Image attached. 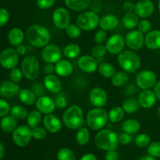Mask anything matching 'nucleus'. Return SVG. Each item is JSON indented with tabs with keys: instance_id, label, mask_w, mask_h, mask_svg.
I'll list each match as a JSON object with an SVG mask.
<instances>
[{
	"instance_id": "f257e3e1",
	"label": "nucleus",
	"mask_w": 160,
	"mask_h": 160,
	"mask_svg": "<svg viewBox=\"0 0 160 160\" xmlns=\"http://www.w3.org/2000/svg\"><path fill=\"white\" fill-rule=\"evenodd\" d=\"M27 39L31 45L37 48H44L48 45L51 34L45 27L40 24L31 25L27 30Z\"/></svg>"
},
{
	"instance_id": "f03ea898",
	"label": "nucleus",
	"mask_w": 160,
	"mask_h": 160,
	"mask_svg": "<svg viewBox=\"0 0 160 160\" xmlns=\"http://www.w3.org/2000/svg\"><path fill=\"white\" fill-rule=\"evenodd\" d=\"M95 144L98 148L104 151L116 150L118 146V135L112 129H102L95 137Z\"/></svg>"
},
{
	"instance_id": "7ed1b4c3",
	"label": "nucleus",
	"mask_w": 160,
	"mask_h": 160,
	"mask_svg": "<svg viewBox=\"0 0 160 160\" xmlns=\"http://www.w3.org/2000/svg\"><path fill=\"white\" fill-rule=\"evenodd\" d=\"M62 123L70 130H78L84 124V112L81 106L73 105L65 110L62 115Z\"/></svg>"
},
{
	"instance_id": "20e7f679",
	"label": "nucleus",
	"mask_w": 160,
	"mask_h": 160,
	"mask_svg": "<svg viewBox=\"0 0 160 160\" xmlns=\"http://www.w3.org/2000/svg\"><path fill=\"white\" fill-rule=\"evenodd\" d=\"M117 61L123 71L132 73L141 67V59L137 53L132 50H123L118 55Z\"/></svg>"
},
{
	"instance_id": "39448f33",
	"label": "nucleus",
	"mask_w": 160,
	"mask_h": 160,
	"mask_svg": "<svg viewBox=\"0 0 160 160\" xmlns=\"http://www.w3.org/2000/svg\"><path fill=\"white\" fill-rule=\"evenodd\" d=\"M86 121L90 129L100 131L103 129L108 123V121H109V115L106 110L102 108L95 107L88 112Z\"/></svg>"
},
{
	"instance_id": "423d86ee",
	"label": "nucleus",
	"mask_w": 160,
	"mask_h": 160,
	"mask_svg": "<svg viewBox=\"0 0 160 160\" xmlns=\"http://www.w3.org/2000/svg\"><path fill=\"white\" fill-rule=\"evenodd\" d=\"M24 78L28 80H35L40 74V64L34 56H26L21 62V69Z\"/></svg>"
},
{
	"instance_id": "0eeeda50",
	"label": "nucleus",
	"mask_w": 160,
	"mask_h": 160,
	"mask_svg": "<svg viewBox=\"0 0 160 160\" xmlns=\"http://www.w3.org/2000/svg\"><path fill=\"white\" fill-rule=\"evenodd\" d=\"M99 17L93 11L83 12L77 17L76 23L82 31H91L99 24Z\"/></svg>"
},
{
	"instance_id": "6e6552de",
	"label": "nucleus",
	"mask_w": 160,
	"mask_h": 160,
	"mask_svg": "<svg viewBox=\"0 0 160 160\" xmlns=\"http://www.w3.org/2000/svg\"><path fill=\"white\" fill-rule=\"evenodd\" d=\"M32 138V129L27 125L19 126L12 131V139L18 147H25Z\"/></svg>"
},
{
	"instance_id": "1a4fd4ad",
	"label": "nucleus",
	"mask_w": 160,
	"mask_h": 160,
	"mask_svg": "<svg viewBox=\"0 0 160 160\" xmlns=\"http://www.w3.org/2000/svg\"><path fill=\"white\" fill-rule=\"evenodd\" d=\"M157 81V76L156 73L152 70H148L139 72L135 78L136 84L142 90L152 88Z\"/></svg>"
},
{
	"instance_id": "9d476101",
	"label": "nucleus",
	"mask_w": 160,
	"mask_h": 160,
	"mask_svg": "<svg viewBox=\"0 0 160 160\" xmlns=\"http://www.w3.org/2000/svg\"><path fill=\"white\" fill-rule=\"evenodd\" d=\"M19 62V55L16 49L7 48L0 54V65L6 70H12L17 67Z\"/></svg>"
},
{
	"instance_id": "9b49d317",
	"label": "nucleus",
	"mask_w": 160,
	"mask_h": 160,
	"mask_svg": "<svg viewBox=\"0 0 160 160\" xmlns=\"http://www.w3.org/2000/svg\"><path fill=\"white\" fill-rule=\"evenodd\" d=\"M62 52L59 46L54 44H48L45 46L42 52V57L46 63L56 64L62 59Z\"/></svg>"
},
{
	"instance_id": "f8f14e48",
	"label": "nucleus",
	"mask_w": 160,
	"mask_h": 160,
	"mask_svg": "<svg viewBox=\"0 0 160 160\" xmlns=\"http://www.w3.org/2000/svg\"><path fill=\"white\" fill-rule=\"evenodd\" d=\"M124 39L127 46L132 51H138L145 45V36L138 30L128 32Z\"/></svg>"
},
{
	"instance_id": "ddd939ff",
	"label": "nucleus",
	"mask_w": 160,
	"mask_h": 160,
	"mask_svg": "<svg viewBox=\"0 0 160 160\" xmlns=\"http://www.w3.org/2000/svg\"><path fill=\"white\" fill-rule=\"evenodd\" d=\"M52 21L56 28L59 30H65L70 24V12L66 8H56L52 13Z\"/></svg>"
},
{
	"instance_id": "4468645a",
	"label": "nucleus",
	"mask_w": 160,
	"mask_h": 160,
	"mask_svg": "<svg viewBox=\"0 0 160 160\" xmlns=\"http://www.w3.org/2000/svg\"><path fill=\"white\" fill-rule=\"evenodd\" d=\"M125 39L121 34H115L107 39L106 48L107 52L112 55H119L123 51L125 46Z\"/></svg>"
},
{
	"instance_id": "2eb2a0df",
	"label": "nucleus",
	"mask_w": 160,
	"mask_h": 160,
	"mask_svg": "<svg viewBox=\"0 0 160 160\" xmlns=\"http://www.w3.org/2000/svg\"><path fill=\"white\" fill-rule=\"evenodd\" d=\"M89 99L92 106L96 108H102L108 102V95L106 91L99 87H95L89 92Z\"/></svg>"
},
{
	"instance_id": "dca6fc26",
	"label": "nucleus",
	"mask_w": 160,
	"mask_h": 160,
	"mask_svg": "<svg viewBox=\"0 0 160 160\" xmlns=\"http://www.w3.org/2000/svg\"><path fill=\"white\" fill-rule=\"evenodd\" d=\"M36 109L42 112V114H49L52 113L56 109V102L53 98L47 95H42L37 98L35 102Z\"/></svg>"
},
{
	"instance_id": "f3484780",
	"label": "nucleus",
	"mask_w": 160,
	"mask_h": 160,
	"mask_svg": "<svg viewBox=\"0 0 160 160\" xmlns=\"http://www.w3.org/2000/svg\"><path fill=\"white\" fill-rule=\"evenodd\" d=\"M155 11V5L151 0H140L135 4L134 12L143 19L151 17Z\"/></svg>"
},
{
	"instance_id": "a211bd4d",
	"label": "nucleus",
	"mask_w": 160,
	"mask_h": 160,
	"mask_svg": "<svg viewBox=\"0 0 160 160\" xmlns=\"http://www.w3.org/2000/svg\"><path fill=\"white\" fill-rule=\"evenodd\" d=\"M78 67L84 73H92L98 70V60L92 56H82L78 59Z\"/></svg>"
},
{
	"instance_id": "6ab92c4d",
	"label": "nucleus",
	"mask_w": 160,
	"mask_h": 160,
	"mask_svg": "<svg viewBox=\"0 0 160 160\" xmlns=\"http://www.w3.org/2000/svg\"><path fill=\"white\" fill-rule=\"evenodd\" d=\"M44 128L50 133H57L62 128V123L60 119L52 113L46 114L43 117Z\"/></svg>"
},
{
	"instance_id": "aec40b11",
	"label": "nucleus",
	"mask_w": 160,
	"mask_h": 160,
	"mask_svg": "<svg viewBox=\"0 0 160 160\" xmlns=\"http://www.w3.org/2000/svg\"><path fill=\"white\" fill-rule=\"evenodd\" d=\"M138 101L141 107L144 109H151L156 105L157 98L154 91L148 89V90H142V92L139 94Z\"/></svg>"
},
{
	"instance_id": "412c9836",
	"label": "nucleus",
	"mask_w": 160,
	"mask_h": 160,
	"mask_svg": "<svg viewBox=\"0 0 160 160\" xmlns=\"http://www.w3.org/2000/svg\"><path fill=\"white\" fill-rule=\"evenodd\" d=\"M20 90L17 83L12 81H3L0 84V96L3 98H11L18 95Z\"/></svg>"
},
{
	"instance_id": "4be33fe9",
	"label": "nucleus",
	"mask_w": 160,
	"mask_h": 160,
	"mask_svg": "<svg viewBox=\"0 0 160 160\" xmlns=\"http://www.w3.org/2000/svg\"><path fill=\"white\" fill-rule=\"evenodd\" d=\"M145 45L150 50L160 49V31L151 30L145 36Z\"/></svg>"
},
{
	"instance_id": "5701e85b",
	"label": "nucleus",
	"mask_w": 160,
	"mask_h": 160,
	"mask_svg": "<svg viewBox=\"0 0 160 160\" xmlns=\"http://www.w3.org/2000/svg\"><path fill=\"white\" fill-rule=\"evenodd\" d=\"M44 86L52 93H59L62 90V82L57 76L54 74L46 75L44 78Z\"/></svg>"
},
{
	"instance_id": "b1692460",
	"label": "nucleus",
	"mask_w": 160,
	"mask_h": 160,
	"mask_svg": "<svg viewBox=\"0 0 160 160\" xmlns=\"http://www.w3.org/2000/svg\"><path fill=\"white\" fill-rule=\"evenodd\" d=\"M73 71V64L67 59H60L55 65V72L59 77L67 78V77L71 75Z\"/></svg>"
},
{
	"instance_id": "393cba45",
	"label": "nucleus",
	"mask_w": 160,
	"mask_h": 160,
	"mask_svg": "<svg viewBox=\"0 0 160 160\" xmlns=\"http://www.w3.org/2000/svg\"><path fill=\"white\" fill-rule=\"evenodd\" d=\"M119 23L118 17L113 14H107L100 19L99 27L102 30L106 31H112L115 29Z\"/></svg>"
},
{
	"instance_id": "a878e982",
	"label": "nucleus",
	"mask_w": 160,
	"mask_h": 160,
	"mask_svg": "<svg viewBox=\"0 0 160 160\" xmlns=\"http://www.w3.org/2000/svg\"><path fill=\"white\" fill-rule=\"evenodd\" d=\"M24 40V33L20 28H13L8 33V41L13 46L23 44Z\"/></svg>"
},
{
	"instance_id": "bb28decb",
	"label": "nucleus",
	"mask_w": 160,
	"mask_h": 160,
	"mask_svg": "<svg viewBox=\"0 0 160 160\" xmlns=\"http://www.w3.org/2000/svg\"><path fill=\"white\" fill-rule=\"evenodd\" d=\"M18 97L20 101L26 106L35 105L36 101H37L36 94L33 91L28 88H23L20 90L18 93Z\"/></svg>"
},
{
	"instance_id": "cd10ccee",
	"label": "nucleus",
	"mask_w": 160,
	"mask_h": 160,
	"mask_svg": "<svg viewBox=\"0 0 160 160\" xmlns=\"http://www.w3.org/2000/svg\"><path fill=\"white\" fill-rule=\"evenodd\" d=\"M0 128L6 133L12 132L17 128V120L11 115L5 116L0 120Z\"/></svg>"
},
{
	"instance_id": "c85d7f7f",
	"label": "nucleus",
	"mask_w": 160,
	"mask_h": 160,
	"mask_svg": "<svg viewBox=\"0 0 160 160\" xmlns=\"http://www.w3.org/2000/svg\"><path fill=\"white\" fill-rule=\"evenodd\" d=\"M139 23V17L134 12H126L122 18V23L125 28L133 30L137 28Z\"/></svg>"
},
{
	"instance_id": "c756f323",
	"label": "nucleus",
	"mask_w": 160,
	"mask_h": 160,
	"mask_svg": "<svg viewBox=\"0 0 160 160\" xmlns=\"http://www.w3.org/2000/svg\"><path fill=\"white\" fill-rule=\"evenodd\" d=\"M92 0H64L66 6L70 9L76 12L84 11L90 5Z\"/></svg>"
},
{
	"instance_id": "7c9ffc66",
	"label": "nucleus",
	"mask_w": 160,
	"mask_h": 160,
	"mask_svg": "<svg viewBox=\"0 0 160 160\" xmlns=\"http://www.w3.org/2000/svg\"><path fill=\"white\" fill-rule=\"evenodd\" d=\"M141 123L134 119H128L124 120L122 123V130L123 132H126L130 134H135L140 131Z\"/></svg>"
},
{
	"instance_id": "2f4dec72",
	"label": "nucleus",
	"mask_w": 160,
	"mask_h": 160,
	"mask_svg": "<svg viewBox=\"0 0 160 160\" xmlns=\"http://www.w3.org/2000/svg\"><path fill=\"white\" fill-rule=\"evenodd\" d=\"M42 114V112H39L38 109L31 111L28 113V117H27V122H28V125L31 129H34V128L38 127L42 123V121L43 120Z\"/></svg>"
},
{
	"instance_id": "473e14b6",
	"label": "nucleus",
	"mask_w": 160,
	"mask_h": 160,
	"mask_svg": "<svg viewBox=\"0 0 160 160\" xmlns=\"http://www.w3.org/2000/svg\"><path fill=\"white\" fill-rule=\"evenodd\" d=\"M81 47L74 43L69 44L66 45L62 49V54L68 59H75L81 55Z\"/></svg>"
},
{
	"instance_id": "72a5a7b5",
	"label": "nucleus",
	"mask_w": 160,
	"mask_h": 160,
	"mask_svg": "<svg viewBox=\"0 0 160 160\" xmlns=\"http://www.w3.org/2000/svg\"><path fill=\"white\" fill-rule=\"evenodd\" d=\"M128 80H129L128 73L125 71H117L112 77L111 82L115 87H122L128 83Z\"/></svg>"
},
{
	"instance_id": "f704fd0d",
	"label": "nucleus",
	"mask_w": 160,
	"mask_h": 160,
	"mask_svg": "<svg viewBox=\"0 0 160 160\" xmlns=\"http://www.w3.org/2000/svg\"><path fill=\"white\" fill-rule=\"evenodd\" d=\"M139 106L140 105H139L138 99L134 98H127L123 102V104H122V108L123 109L124 112L128 114H132L137 112L139 109Z\"/></svg>"
},
{
	"instance_id": "c9c22d12",
	"label": "nucleus",
	"mask_w": 160,
	"mask_h": 160,
	"mask_svg": "<svg viewBox=\"0 0 160 160\" xmlns=\"http://www.w3.org/2000/svg\"><path fill=\"white\" fill-rule=\"evenodd\" d=\"M125 112L120 106H114L108 112L109 120L111 123H118L120 122L124 117Z\"/></svg>"
},
{
	"instance_id": "e433bc0d",
	"label": "nucleus",
	"mask_w": 160,
	"mask_h": 160,
	"mask_svg": "<svg viewBox=\"0 0 160 160\" xmlns=\"http://www.w3.org/2000/svg\"><path fill=\"white\" fill-rule=\"evenodd\" d=\"M98 70L100 74L106 78H112L115 74L116 69L113 65L107 62H103L98 65Z\"/></svg>"
},
{
	"instance_id": "4c0bfd02",
	"label": "nucleus",
	"mask_w": 160,
	"mask_h": 160,
	"mask_svg": "<svg viewBox=\"0 0 160 160\" xmlns=\"http://www.w3.org/2000/svg\"><path fill=\"white\" fill-rule=\"evenodd\" d=\"M10 115L15 117L17 120H25L28 116V111L24 106L15 105L10 109Z\"/></svg>"
},
{
	"instance_id": "58836bf2",
	"label": "nucleus",
	"mask_w": 160,
	"mask_h": 160,
	"mask_svg": "<svg viewBox=\"0 0 160 160\" xmlns=\"http://www.w3.org/2000/svg\"><path fill=\"white\" fill-rule=\"evenodd\" d=\"M90 140V133L86 128H79L76 134V142L79 145H85Z\"/></svg>"
},
{
	"instance_id": "ea45409f",
	"label": "nucleus",
	"mask_w": 160,
	"mask_h": 160,
	"mask_svg": "<svg viewBox=\"0 0 160 160\" xmlns=\"http://www.w3.org/2000/svg\"><path fill=\"white\" fill-rule=\"evenodd\" d=\"M57 160H76V156L71 149L62 148L59 149L56 156Z\"/></svg>"
},
{
	"instance_id": "a19ab883",
	"label": "nucleus",
	"mask_w": 160,
	"mask_h": 160,
	"mask_svg": "<svg viewBox=\"0 0 160 160\" xmlns=\"http://www.w3.org/2000/svg\"><path fill=\"white\" fill-rule=\"evenodd\" d=\"M134 142L139 148H146L151 143V138L147 134H138L134 139Z\"/></svg>"
},
{
	"instance_id": "79ce46f5",
	"label": "nucleus",
	"mask_w": 160,
	"mask_h": 160,
	"mask_svg": "<svg viewBox=\"0 0 160 160\" xmlns=\"http://www.w3.org/2000/svg\"><path fill=\"white\" fill-rule=\"evenodd\" d=\"M65 31L68 37L73 39L78 38L81 34V29L80 28V27L74 23H70L65 29Z\"/></svg>"
},
{
	"instance_id": "37998d69",
	"label": "nucleus",
	"mask_w": 160,
	"mask_h": 160,
	"mask_svg": "<svg viewBox=\"0 0 160 160\" xmlns=\"http://www.w3.org/2000/svg\"><path fill=\"white\" fill-rule=\"evenodd\" d=\"M106 52H107V49L106 48V45L103 44H97L92 49V56L98 60L102 59L106 56Z\"/></svg>"
},
{
	"instance_id": "c03bdc74",
	"label": "nucleus",
	"mask_w": 160,
	"mask_h": 160,
	"mask_svg": "<svg viewBox=\"0 0 160 160\" xmlns=\"http://www.w3.org/2000/svg\"><path fill=\"white\" fill-rule=\"evenodd\" d=\"M148 153L155 158H160V142L150 143L148 146Z\"/></svg>"
},
{
	"instance_id": "a18cd8bd",
	"label": "nucleus",
	"mask_w": 160,
	"mask_h": 160,
	"mask_svg": "<svg viewBox=\"0 0 160 160\" xmlns=\"http://www.w3.org/2000/svg\"><path fill=\"white\" fill-rule=\"evenodd\" d=\"M47 136V130L45 128L37 127L32 129V138L35 140H43Z\"/></svg>"
},
{
	"instance_id": "49530a36",
	"label": "nucleus",
	"mask_w": 160,
	"mask_h": 160,
	"mask_svg": "<svg viewBox=\"0 0 160 160\" xmlns=\"http://www.w3.org/2000/svg\"><path fill=\"white\" fill-rule=\"evenodd\" d=\"M138 29L139 31L142 33V34H145L149 32L152 30V23L147 19H143L141 21H139L138 25Z\"/></svg>"
},
{
	"instance_id": "de8ad7c7",
	"label": "nucleus",
	"mask_w": 160,
	"mask_h": 160,
	"mask_svg": "<svg viewBox=\"0 0 160 160\" xmlns=\"http://www.w3.org/2000/svg\"><path fill=\"white\" fill-rule=\"evenodd\" d=\"M23 72L20 69L15 67V68L10 70V72H9V79L12 81H13V82H20L22 80V78H23Z\"/></svg>"
},
{
	"instance_id": "09e8293b",
	"label": "nucleus",
	"mask_w": 160,
	"mask_h": 160,
	"mask_svg": "<svg viewBox=\"0 0 160 160\" xmlns=\"http://www.w3.org/2000/svg\"><path fill=\"white\" fill-rule=\"evenodd\" d=\"M10 105L3 98H0V118L8 115L10 112Z\"/></svg>"
},
{
	"instance_id": "8fccbe9b",
	"label": "nucleus",
	"mask_w": 160,
	"mask_h": 160,
	"mask_svg": "<svg viewBox=\"0 0 160 160\" xmlns=\"http://www.w3.org/2000/svg\"><path fill=\"white\" fill-rule=\"evenodd\" d=\"M56 0H37L36 5L40 9H48L54 6Z\"/></svg>"
},
{
	"instance_id": "3c124183",
	"label": "nucleus",
	"mask_w": 160,
	"mask_h": 160,
	"mask_svg": "<svg viewBox=\"0 0 160 160\" xmlns=\"http://www.w3.org/2000/svg\"><path fill=\"white\" fill-rule=\"evenodd\" d=\"M107 41V34L106 31L98 30L95 34V42L96 44H104Z\"/></svg>"
},
{
	"instance_id": "603ef678",
	"label": "nucleus",
	"mask_w": 160,
	"mask_h": 160,
	"mask_svg": "<svg viewBox=\"0 0 160 160\" xmlns=\"http://www.w3.org/2000/svg\"><path fill=\"white\" fill-rule=\"evenodd\" d=\"M132 141V137H131V134H128L126 132L120 133L118 135V142L119 144L122 145H127L128 144H130Z\"/></svg>"
},
{
	"instance_id": "864d4df0",
	"label": "nucleus",
	"mask_w": 160,
	"mask_h": 160,
	"mask_svg": "<svg viewBox=\"0 0 160 160\" xmlns=\"http://www.w3.org/2000/svg\"><path fill=\"white\" fill-rule=\"evenodd\" d=\"M9 12L5 8H0V28L7 23L9 20Z\"/></svg>"
},
{
	"instance_id": "5fc2aeb1",
	"label": "nucleus",
	"mask_w": 160,
	"mask_h": 160,
	"mask_svg": "<svg viewBox=\"0 0 160 160\" xmlns=\"http://www.w3.org/2000/svg\"><path fill=\"white\" fill-rule=\"evenodd\" d=\"M55 102H56V108H58V109H64L67 106V100L63 95H59V96L56 97Z\"/></svg>"
},
{
	"instance_id": "6e6d98bb",
	"label": "nucleus",
	"mask_w": 160,
	"mask_h": 160,
	"mask_svg": "<svg viewBox=\"0 0 160 160\" xmlns=\"http://www.w3.org/2000/svg\"><path fill=\"white\" fill-rule=\"evenodd\" d=\"M105 160H119V155L116 150L106 151L105 155Z\"/></svg>"
},
{
	"instance_id": "4d7b16f0",
	"label": "nucleus",
	"mask_w": 160,
	"mask_h": 160,
	"mask_svg": "<svg viewBox=\"0 0 160 160\" xmlns=\"http://www.w3.org/2000/svg\"><path fill=\"white\" fill-rule=\"evenodd\" d=\"M123 10L126 12H134V8H135V4L131 1H127L123 3Z\"/></svg>"
},
{
	"instance_id": "13d9d810",
	"label": "nucleus",
	"mask_w": 160,
	"mask_h": 160,
	"mask_svg": "<svg viewBox=\"0 0 160 160\" xmlns=\"http://www.w3.org/2000/svg\"><path fill=\"white\" fill-rule=\"evenodd\" d=\"M44 73L46 75L48 74H53L55 72V66L52 63H46L43 67Z\"/></svg>"
},
{
	"instance_id": "bf43d9fd",
	"label": "nucleus",
	"mask_w": 160,
	"mask_h": 160,
	"mask_svg": "<svg viewBox=\"0 0 160 160\" xmlns=\"http://www.w3.org/2000/svg\"><path fill=\"white\" fill-rule=\"evenodd\" d=\"M16 51H17V52L18 53L19 56H23L27 52L26 47H25L23 44L19 45H17V46H16Z\"/></svg>"
},
{
	"instance_id": "052dcab7",
	"label": "nucleus",
	"mask_w": 160,
	"mask_h": 160,
	"mask_svg": "<svg viewBox=\"0 0 160 160\" xmlns=\"http://www.w3.org/2000/svg\"><path fill=\"white\" fill-rule=\"evenodd\" d=\"M154 92L158 100L160 101V81H157L154 86Z\"/></svg>"
},
{
	"instance_id": "680f3d73",
	"label": "nucleus",
	"mask_w": 160,
	"mask_h": 160,
	"mask_svg": "<svg viewBox=\"0 0 160 160\" xmlns=\"http://www.w3.org/2000/svg\"><path fill=\"white\" fill-rule=\"evenodd\" d=\"M81 160H98L97 159L96 156L95 155L92 154V153H87V154H84V156L81 157Z\"/></svg>"
},
{
	"instance_id": "e2e57ef3",
	"label": "nucleus",
	"mask_w": 160,
	"mask_h": 160,
	"mask_svg": "<svg viewBox=\"0 0 160 160\" xmlns=\"http://www.w3.org/2000/svg\"><path fill=\"white\" fill-rule=\"evenodd\" d=\"M5 156V147L3 144L0 142V160L3 159Z\"/></svg>"
},
{
	"instance_id": "0e129e2a",
	"label": "nucleus",
	"mask_w": 160,
	"mask_h": 160,
	"mask_svg": "<svg viewBox=\"0 0 160 160\" xmlns=\"http://www.w3.org/2000/svg\"><path fill=\"white\" fill-rule=\"evenodd\" d=\"M140 160H157V159H156V158L153 157V156H150V155H146V156H142Z\"/></svg>"
},
{
	"instance_id": "69168bd1",
	"label": "nucleus",
	"mask_w": 160,
	"mask_h": 160,
	"mask_svg": "<svg viewBox=\"0 0 160 160\" xmlns=\"http://www.w3.org/2000/svg\"><path fill=\"white\" fill-rule=\"evenodd\" d=\"M158 116H159V118L160 119V106H159V109H158Z\"/></svg>"
},
{
	"instance_id": "338daca9",
	"label": "nucleus",
	"mask_w": 160,
	"mask_h": 160,
	"mask_svg": "<svg viewBox=\"0 0 160 160\" xmlns=\"http://www.w3.org/2000/svg\"><path fill=\"white\" fill-rule=\"evenodd\" d=\"M158 8H159V11L160 12V0H159V2H158Z\"/></svg>"
}]
</instances>
